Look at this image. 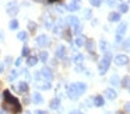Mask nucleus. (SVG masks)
<instances>
[{
  "mask_svg": "<svg viewBox=\"0 0 130 114\" xmlns=\"http://www.w3.org/2000/svg\"><path fill=\"white\" fill-rule=\"evenodd\" d=\"M3 97H4V111H11L13 114H17L21 111V104L20 101L17 100V97H14L9 90H4L3 93Z\"/></svg>",
  "mask_w": 130,
  "mask_h": 114,
  "instance_id": "obj_1",
  "label": "nucleus"
},
{
  "mask_svg": "<svg viewBox=\"0 0 130 114\" xmlns=\"http://www.w3.org/2000/svg\"><path fill=\"white\" fill-rule=\"evenodd\" d=\"M110 59H112V55H110L109 52H105V56L101 59V62H99V65H98V71H99V73H101V75H105V73H106V71L109 69Z\"/></svg>",
  "mask_w": 130,
  "mask_h": 114,
  "instance_id": "obj_2",
  "label": "nucleus"
},
{
  "mask_svg": "<svg viewBox=\"0 0 130 114\" xmlns=\"http://www.w3.org/2000/svg\"><path fill=\"white\" fill-rule=\"evenodd\" d=\"M39 75H41V79H43L45 82H51V80L53 79V73H52V71L49 68H46V66H43V68L39 71Z\"/></svg>",
  "mask_w": 130,
  "mask_h": 114,
  "instance_id": "obj_3",
  "label": "nucleus"
},
{
  "mask_svg": "<svg viewBox=\"0 0 130 114\" xmlns=\"http://www.w3.org/2000/svg\"><path fill=\"white\" fill-rule=\"evenodd\" d=\"M115 63L118 66L127 65V63H129V56H127V55H123V54L118 55V56H115Z\"/></svg>",
  "mask_w": 130,
  "mask_h": 114,
  "instance_id": "obj_4",
  "label": "nucleus"
},
{
  "mask_svg": "<svg viewBox=\"0 0 130 114\" xmlns=\"http://www.w3.org/2000/svg\"><path fill=\"white\" fill-rule=\"evenodd\" d=\"M67 96L70 100H77L80 97L78 93H77V90H76V87H74V83L70 86H67Z\"/></svg>",
  "mask_w": 130,
  "mask_h": 114,
  "instance_id": "obj_5",
  "label": "nucleus"
},
{
  "mask_svg": "<svg viewBox=\"0 0 130 114\" xmlns=\"http://www.w3.org/2000/svg\"><path fill=\"white\" fill-rule=\"evenodd\" d=\"M37 44L39 47H48L49 44H51V41H49L48 35L41 34V35H38V37H37Z\"/></svg>",
  "mask_w": 130,
  "mask_h": 114,
  "instance_id": "obj_6",
  "label": "nucleus"
},
{
  "mask_svg": "<svg viewBox=\"0 0 130 114\" xmlns=\"http://www.w3.org/2000/svg\"><path fill=\"white\" fill-rule=\"evenodd\" d=\"M66 23L71 27H76V26H80V21H78V17L76 16H67L66 17Z\"/></svg>",
  "mask_w": 130,
  "mask_h": 114,
  "instance_id": "obj_7",
  "label": "nucleus"
},
{
  "mask_svg": "<svg viewBox=\"0 0 130 114\" xmlns=\"http://www.w3.org/2000/svg\"><path fill=\"white\" fill-rule=\"evenodd\" d=\"M74 87H76V90H77V93H78V96H81V94L85 93V90H87V85H85V83H83V82L74 83Z\"/></svg>",
  "mask_w": 130,
  "mask_h": 114,
  "instance_id": "obj_8",
  "label": "nucleus"
},
{
  "mask_svg": "<svg viewBox=\"0 0 130 114\" xmlns=\"http://www.w3.org/2000/svg\"><path fill=\"white\" fill-rule=\"evenodd\" d=\"M64 7H66L67 12H76V10L80 9V3L78 2H71V3H69L67 6H64Z\"/></svg>",
  "mask_w": 130,
  "mask_h": 114,
  "instance_id": "obj_9",
  "label": "nucleus"
},
{
  "mask_svg": "<svg viewBox=\"0 0 130 114\" xmlns=\"http://www.w3.org/2000/svg\"><path fill=\"white\" fill-rule=\"evenodd\" d=\"M17 90L20 92V93H27V92H28V83L27 82L17 83Z\"/></svg>",
  "mask_w": 130,
  "mask_h": 114,
  "instance_id": "obj_10",
  "label": "nucleus"
},
{
  "mask_svg": "<svg viewBox=\"0 0 130 114\" xmlns=\"http://www.w3.org/2000/svg\"><path fill=\"white\" fill-rule=\"evenodd\" d=\"M104 94H105V96H106L109 100H115L116 96H118V93H116L113 89H106V90L104 92Z\"/></svg>",
  "mask_w": 130,
  "mask_h": 114,
  "instance_id": "obj_11",
  "label": "nucleus"
},
{
  "mask_svg": "<svg viewBox=\"0 0 130 114\" xmlns=\"http://www.w3.org/2000/svg\"><path fill=\"white\" fill-rule=\"evenodd\" d=\"M7 13H9L10 16H15L18 13V6H15L14 3H10L9 6H7Z\"/></svg>",
  "mask_w": 130,
  "mask_h": 114,
  "instance_id": "obj_12",
  "label": "nucleus"
},
{
  "mask_svg": "<svg viewBox=\"0 0 130 114\" xmlns=\"http://www.w3.org/2000/svg\"><path fill=\"white\" fill-rule=\"evenodd\" d=\"M37 87L43 89V90H49V89L52 87V85H51V82H45V80H42V82H37Z\"/></svg>",
  "mask_w": 130,
  "mask_h": 114,
  "instance_id": "obj_13",
  "label": "nucleus"
},
{
  "mask_svg": "<svg viewBox=\"0 0 130 114\" xmlns=\"http://www.w3.org/2000/svg\"><path fill=\"white\" fill-rule=\"evenodd\" d=\"M49 107L52 108V110H56V108L60 107V100L59 97H55V99L51 100V103H49Z\"/></svg>",
  "mask_w": 130,
  "mask_h": 114,
  "instance_id": "obj_14",
  "label": "nucleus"
},
{
  "mask_svg": "<svg viewBox=\"0 0 130 114\" xmlns=\"http://www.w3.org/2000/svg\"><path fill=\"white\" fill-rule=\"evenodd\" d=\"M64 55H66V47L59 45L56 49V58H64Z\"/></svg>",
  "mask_w": 130,
  "mask_h": 114,
  "instance_id": "obj_15",
  "label": "nucleus"
},
{
  "mask_svg": "<svg viewBox=\"0 0 130 114\" xmlns=\"http://www.w3.org/2000/svg\"><path fill=\"white\" fill-rule=\"evenodd\" d=\"M85 41H87V38H85L84 35L80 34V35H77V37H76L74 42H76V45H77V47H83V45L85 44Z\"/></svg>",
  "mask_w": 130,
  "mask_h": 114,
  "instance_id": "obj_16",
  "label": "nucleus"
},
{
  "mask_svg": "<svg viewBox=\"0 0 130 114\" xmlns=\"http://www.w3.org/2000/svg\"><path fill=\"white\" fill-rule=\"evenodd\" d=\"M84 45L87 47V49H88L90 52H92V54L95 52V44H94V41H92V40H87Z\"/></svg>",
  "mask_w": 130,
  "mask_h": 114,
  "instance_id": "obj_17",
  "label": "nucleus"
},
{
  "mask_svg": "<svg viewBox=\"0 0 130 114\" xmlns=\"http://www.w3.org/2000/svg\"><path fill=\"white\" fill-rule=\"evenodd\" d=\"M31 100L35 103V104H41V103L43 101V97L41 96V93H34V94H32V99Z\"/></svg>",
  "mask_w": 130,
  "mask_h": 114,
  "instance_id": "obj_18",
  "label": "nucleus"
},
{
  "mask_svg": "<svg viewBox=\"0 0 130 114\" xmlns=\"http://www.w3.org/2000/svg\"><path fill=\"white\" fill-rule=\"evenodd\" d=\"M126 30H127V24H126V23H122L120 26L118 27V30H116V34L122 37V35H123L124 32H126Z\"/></svg>",
  "mask_w": 130,
  "mask_h": 114,
  "instance_id": "obj_19",
  "label": "nucleus"
},
{
  "mask_svg": "<svg viewBox=\"0 0 130 114\" xmlns=\"http://www.w3.org/2000/svg\"><path fill=\"white\" fill-rule=\"evenodd\" d=\"M55 24V18L52 17V16H46L45 17V26L48 27V28H52Z\"/></svg>",
  "mask_w": 130,
  "mask_h": 114,
  "instance_id": "obj_20",
  "label": "nucleus"
},
{
  "mask_svg": "<svg viewBox=\"0 0 130 114\" xmlns=\"http://www.w3.org/2000/svg\"><path fill=\"white\" fill-rule=\"evenodd\" d=\"M108 20L112 21V23H116V21H120V14L119 13H110L109 17H108Z\"/></svg>",
  "mask_w": 130,
  "mask_h": 114,
  "instance_id": "obj_21",
  "label": "nucleus"
},
{
  "mask_svg": "<svg viewBox=\"0 0 130 114\" xmlns=\"http://www.w3.org/2000/svg\"><path fill=\"white\" fill-rule=\"evenodd\" d=\"M83 61H84V55H83V54H76V55H74V58H73V62H74V63H77V65H81Z\"/></svg>",
  "mask_w": 130,
  "mask_h": 114,
  "instance_id": "obj_22",
  "label": "nucleus"
},
{
  "mask_svg": "<svg viewBox=\"0 0 130 114\" xmlns=\"http://www.w3.org/2000/svg\"><path fill=\"white\" fill-rule=\"evenodd\" d=\"M99 47H101V51L109 52V44H108L105 40H101V42H99Z\"/></svg>",
  "mask_w": 130,
  "mask_h": 114,
  "instance_id": "obj_23",
  "label": "nucleus"
},
{
  "mask_svg": "<svg viewBox=\"0 0 130 114\" xmlns=\"http://www.w3.org/2000/svg\"><path fill=\"white\" fill-rule=\"evenodd\" d=\"M94 104H95L96 107L104 106V97H102V96H96L95 99H94Z\"/></svg>",
  "mask_w": 130,
  "mask_h": 114,
  "instance_id": "obj_24",
  "label": "nucleus"
},
{
  "mask_svg": "<svg viewBox=\"0 0 130 114\" xmlns=\"http://www.w3.org/2000/svg\"><path fill=\"white\" fill-rule=\"evenodd\" d=\"M17 38L20 41H27V38H28V32H27V31H20L17 34Z\"/></svg>",
  "mask_w": 130,
  "mask_h": 114,
  "instance_id": "obj_25",
  "label": "nucleus"
},
{
  "mask_svg": "<svg viewBox=\"0 0 130 114\" xmlns=\"http://www.w3.org/2000/svg\"><path fill=\"white\" fill-rule=\"evenodd\" d=\"M27 63H28V66H34L38 63V58L37 56H28V59H27Z\"/></svg>",
  "mask_w": 130,
  "mask_h": 114,
  "instance_id": "obj_26",
  "label": "nucleus"
},
{
  "mask_svg": "<svg viewBox=\"0 0 130 114\" xmlns=\"http://www.w3.org/2000/svg\"><path fill=\"white\" fill-rule=\"evenodd\" d=\"M48 52L46 51H41V54H39V59H41V62H46L48 61Z\"/></svg>",
  "mask_w": 130,
  "mask_h": 114,
  "instance_id": "obj_27",
  "label": "nucleus"
},
{
  "mask_svg": "<svg viewBox=\"0 0 130 114\" xmlns=\"http://www.w3.org/2000/svg\"><path fill=\"white\" fill-rule=\"evenodd\" d=\"M127 10H129V4L127 3H122L120 6H119V12L120 13H127ZM119 13V14H120Z\"/></svg>",
  "mask_w": 130,
  "mask_h": 114,
  "instance_id": "obj_28",
  "label": "nucleus"
},
{
  "mask_svg": "<svg viewBox=\"0 0 130 114\" xmlns=\"http://www.w3.org/2000/svg\"><path fill=\"white\" fill-rule=\"evenodd\" d=\"M129 83H130V77L129 76H124L123 80H122V86H123L124 89H129Z\"/></svg>",
  "mask_w": 130,
  "mask_h": 114,
  "instance_id": "obj_29",
  "label": "nucleus"
},
{
  "mask_svg": "<svg viewBox=\"0 0 130 114\" xmlns=\"http://www.w3.org/2000/svg\"><path fill=\"white\" fill-rule=\"evenodd\" d=\"M110 83H112V86H119V76L118 75H113L110 77Z\"/></svg>",
  "mask_w": 130,
  "mask_h": 114,
  "instance_id": "obj_30",
  "label": "nucleus"
},
{
  "mask_svg": "<svg viewBox=\"0 0 130 114\" xmlns=\"http://www.w3.org/2000/svg\"><path fill=\"white\" fill-rule=\"evenodd\" d=\"M17 76H18V72L15 71V69H13V71L9 73V80H14Z\"/></svg>",
  "mask_w": 130,
  "mask_h": 114,
  "instance_id": "obj_31",
  "label": "nucleus"
},
{
  "mask_svg": "<svg viewBox=\"0 0 130 114\" xmlns=\"http://www.w3.org/2000/svg\"><path fill=\"white\" fill-rule=\"evenodd\" d=\"M56 10H57L59 13H64V12H66L64 4H63V3H57V4H56Z\"/></svg>",
  "mask_w": 130,
  "mask_h": 114,
  "instance_id": "obj_32",
  "label": "nucleus"
},
{
  "mask_svg": "<svg viewBox=\"0 0 130 114\" xmlns=\"http://www.w3.org/2000/svg\"><path fill=\"white\" fill-rule=\"evenodd\" d=\"M10 28H11V30H17L18 28V21L15 20V18L10 21Z\"/></svg>",
  "mask_w": 130,
  "mask_h": 114,
  "instance_id": "obj_33",
  "label": "nucleus"
},
{
  "mask_svg": "<svg viewBox=\"0 0 130 114\" xmlns=\"http://www.w3.org/2000/svg\"><path fill=\"white\" fill-rule=\"evenodd\" d=\"M28 28H29V31H31V32H34L35 30H37V23H34V21H29V23H28Z\"/></svg>",
  "mask_w": 130,
  "mask_h": 114,
  "instance_id": "obj_34",
  "label": "nucleus"
},
{
  "mask_svg": "<svg viewBox=\"0 0 130 114\" xmlns=\"http://www.w3.org/2000/svg\"><path fill=\"white\" fill-rule=\"evenodd\" d=\"M21 73L24 75V76L27 77V80H29L31 79V75H29V72H28V69H23V71H21Z\"/></svg>",
  "mask_w": 130,
  "mask_h": 114,
  "instance_id": "obj_35",
  "label": "nucleus"
},
{
  "mask_svg": "<svg viewBox=\"0 0 130 114\" xmlns=\"http://www.w3.org/2000/svg\"><path fill=\"white\" fill-rule=\"evenodd\" d=\"M73 32H74V34H76V35H80V32H81V26H76V27H73Z\"/></svg>",
  "mask_w": 130,
  "mask_h": 114,
  "instance_id": "obj_36",
  "label": "nucleus"
},
{
  "mask_svg": "<svg viewBox=\"0 0 130 114\" xmlns=\"http://www.w3.org/2000/svg\"><path fill=\"white\" fill-rule=\"evenodd\" d=\"M23 56H29V48L28 47H24L23 48ZM21 56V58H23Z\"/></svg>",
  "mask_w": 130,
  "mask_h": 114,
  "instance_id": "obj_37",
  "label": "nucleus"
},
{
  "mask_svg": "<svg viewBox=\"0 0 130 114\" xmlns=\"http://www.w3.org/2000/svg\"><path fill=\"white\" fill-rule=\"evenodd\" d=\"M91 6L99 7V6H101V2H99V0H91Z\"/></svg>",
  "mask_w": 130,
  "mask_h": 114,
  "instance_id": "obj_38",
  "label": "nucleus"
},
{
  "mask_svg": "<svg viewBox=\"0 0 130 114\" xmlns=\"http://www.w3.org/2000/svg\"><path fill=\"white\" fill-rule=\"evenodd\" d=\"M21 62H23V58L20 56V58H17V59H15V62H14V63H15V66H20V65H21Z\"/></svg>",
  "mask_w": 130,
  "mask_h": 114,
  "instance_id": "obj_39",
  "label": "nucleus"
},
{
  "mask_svg": "<svg viewBox=\"0 0 130 114\" xmlns=\"http://www.w3.org/2000/svg\"><path fill=\"white\" fill-rule=\"evenodd\" d=\"M84 16H85V18H91V12L90 10H84Z\"/></svg>",
  "mask_w": 130,
  "mask_h": 114,
  "instance_id": "obj_40",
  "label": "nucleus"
},
{
  "mask_svg": "<svg viewBox=\"0 0 130 114\" xmlns=\"http://www.w3.org/2000/svg\"><path fill=\"white\" fill-rule=\"evenodd\" d=\"M63 31H64V30H63ZM63 34H64V38H66V40H67V41H71V40H70V32L64 31V32H63Z\"/></svg>",
  "mask_w": 130,
  "mask_h": 114,
  "instance_id": "obj_41",
  "label": "nucleus"
},
{
  "mask_svg": "<svg viewBox=\"0 0 130 114\" xmlns=\"http://www.w3.org/2000/svg\"><path fill=\"white\" fill-rule=\"evenodd\" d=\"M34 114H48V113L43 110H37V111H34Z\"/></svg>",
  "mask_w": 130,
  "mask_h": 114,
  "instance_id": "obj_42",
  "label": "nucleus"
},
{
  "mask_svg": "<svg viewBox=\"0 0 130 114\" xmlns=\"http://www.w3.org/2000/svg\"><path fill=\"white\" fill-rule=\"evenodd\" d=\"M124 49H129V40H124Z\"/></svg>",
  "mask_w": 130,
  "mask_h": 114,
  "instance_id": "obj_43",
  "label": "nucleus"
},
{
  "mask_svg": "<svg viewBox=\"0 0 130 114\" xmlns=\"http://www.w3.org/2000/svg\"><path fill=\"white\" fill-rule=\"evenodd\" d=\"M70 114H83V111H80V110H73Z\"/></svg>",
  "mask_w": 130,
  "mask_h": 114,
  "instance_id": "obj_44",
  "label": "nucleus"
},
{
  "mask_svg": "<svg viewBox=\"0 0 130 114\" xmlns=\"http://www.w3.org/2000/svg\"><path fill=\"white\" fill-rule=\"evenodd\" d=\"M119 42H122V37L120 35H116V44H119Z\"/></svg>",
  "mask_w": 130,
  "mask_h": 114,
  "instance_id": "obj_45",
  "label": "nucleus"
},
{
  "mask_svg": "<svg viewBox=\"0 0 130 114\" xmlns=\"http://www.w3.org/2000/svg\"><path fill=\"white\" fill-rule=\"evenodd\" d=\"M3 69H4V65L2 62H0V73H2V72H3Z\"/></svg>",
  "mask_w": 130,
  "mask_h": 114,
  "instance_id": "obj_46",
  "label": "nucleus"
},
{
  "mask_svg": "<svg viewBox=\"0 0 130 114\" xmlns=\"http://www.w3.org/2000/svg\"><path fill=\"white\" fill-rule=\"evenodd\" d=\"M10 59H11V58H10V56H7V58H6V63H10Z\"/></svg>",
  "mask_w": 130,
  "mask_h": 114,
  "instance_id": "obj_47",
  "label": "nucleus"
},
{
  "mask_svg": "<svg viewBox=\"0 0 130 114\" xmlns=\"http://www.w3.org/2000/svg\"><path fill=\"white\" fill-rule=\"evenodd\" d=\"M129 106H130L129 103H126V111H129V110H130V107H129Z\"/></svg>",
  "mask_w": 130,
  "mask_h": 114,
  "instance_id": "obj_48",
  "label": "nucleus"
},
{
  "mask_svg": "<svg viewBox=\"0 0 130 114\" xmlns=\"http://www.w3.org/2000/svg\"><path fill=\"white\" fill-rule=\"evenodd\" d=\"M0 114H6V111H4V110H0Z\"/></svg>",
  "mask_w": 130,
  "mask_h": 114,
  "instance_id": "obj_49",
  "label": "nucleus"
},
{
  "mask_svg": "<svg viewBox=\"0 0 130 114\" xmlns=\"http://www.w3.org/2000/svg\"><path fill=\"white\" fill-rule=\"evenodd\" d=\"M115 114H123V111H116Z\"/></svg>",
  "mask_w": 130,
  "mask_h": 114,
  "instance_id": "obj_50",
  "label": "nucleus"
},
{
  "mask_svg": "<svg viewBox=\"0 0 130 114\" xmlns=\"http://www.w3.org/2000/svg\"><path fill=\"white\" fill-rule=\"evenodd\" d=\"M0 40H3V34L2 32H0Z\"/></svg>",
  "mask_w": 130,
  "mask_h": 114,
  "instance_id": "obj_51",
  "label": "nucleus"
},
{
  "mask_svg": "<svg viewBox=\"0 0 130 114\" xmlns=\"http://www.w3.org/2000/svg\"><path fill=\"white\" fill-rule=\"evenodd\" d=\"M25 114H31V113H29V111H27V113H25Z\"/></svg>",
  "mask_w": 130,
  "mask_h": 114,
  "instance_id": "obj_52",
  "label": "nucleus"
},
{
  "mask_svg": "<svg viewBox=\"0 0 130 114\" xmlns=\"http://www.w3.org/2000/svg\"><path fill=\"white\" fill-rule=\"evenodd\" d=\"M0 87H2V82H0Z\"/></svg>",
  "mask_w": 130,
  "mask_h": 114,
  "instance_id": "obj_53",
  "label": "nucleus"
}]
</instances>
